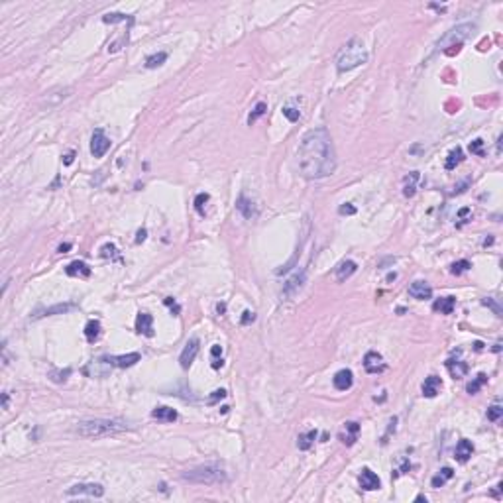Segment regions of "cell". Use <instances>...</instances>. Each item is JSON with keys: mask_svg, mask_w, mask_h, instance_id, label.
Listing matches in <instances>:
<instances>
[{"mask_svg": "<svg viewBox=\"0 0 503 503\" xmlns=\"http://www.w3.org/2000/svg\"><path fill=\"white\" fill-rule=\"evenodd\" d=\"M299 171L305 179H322L334 173L336 154L326 128L309 130L297 150Z\"/></svg>", "mask_w": 503, "mask_h": 503, "instance_id": "6da1fadb", "label": "cell"}, {"mask_svg": "<svg viewBox=\"0 0 503 503\" xmlns=\"http://www.w3.org/2000/svg\"><path fill=\"white\" fill-rule=\"evenodd\" d=\"M124 431H130V427L122 419H89V421L77 423L75 427V433H79L85 438H100V436H110Z\"/></svg>", "mask_w": 503, "mask_h": 503, "instance_id": "7a4b0ae2", "label": "cell"}, {"mask_svg": "<svg viewBox=\"0 0 503 503\" xmlns=\"http://www.w3.org/2000/svg\"><path fill=\"white\" fill-rule=\"evenodd\" d=\"M181 478L189 483H199V485H220L228 481V472L220 464H201L191 470H185Z\"/></svg>", "mask_w": 503, "mask_h": 503, "instance_id": "3957f363", "label": "cell"}, {"mask_svg": "<svg viewBox=\"0 0 503 503\" xmlns=\"http://www.w3.org/2000/svg\"><path fill=\"white\" fill-rule=\"evenodd\" d=\"M367 61V51L364 47V42L358 38H352L336 55V69L338 73L352 71Z\"/></svg>", "mask_w": 503, "mask_h": 503, "instance_id": "277c9868", "label": "cell"}, {"mask_svg": "<svg viewBox=\"0 0 503 503\" xmlns=\"http://www.w3.org/2000/svg\"><path fill=\"white\" fill-rule=\"evenodd\" d=\"M474 24H460L456 28H452L450 32L444 34V38L436 44L438 49H446V47H458L466 38H470V34L474 32Z\"/></svg>", "mask_w": 503, "mask_h": 503, "instance_id": "5b68a950", "label": "cell"}, {"mask_svg": "<svg viewBox=\"0 0 503 503\" xmlns=\"http://www.w3.org/2000/svg\"><path fill=\"white\" fill-rule=\"evenodd\" d=\"M108 150H110V140L106 138L102 128H96L92 132V138H91V154L94 158H102Z\"/></svg>", "mask_w": 503, "mask_h": 503, "instance_id": "8992f818", "label": "cell"}, {"mask_svg": "<svg viewBox=\"0 0 503 503\" xmlns=\"http://www.w3.org/2000/svg\"><path fill=\"white\" fill-rule=\"evenodd\" d=\"M67 495H87V497H102L104 487L100 483H75L67 489Z\"/></svg>", "mask_w": 503, "mask_h": 503, "instance_id": "52a82bcc", "label": "cell"}, {"mask_svg": "<svg viewBox=\"0 0 503 503\" xmlns=\"http://www.w3.org/2000/svg\"><path fill=\"white\" fill-rule=\"evenodd\" d=\"M199 346H201V342H199L197 336H193V338L185 344V348H183V352H181V356H179V362H181V367H183V369H189V367H191L195 356L199 354Z\"/></svg>", "mask_w": 503, "mask_h": 503, "instance_id": "ba28073f", "label": "cell"}, {"mask_svg": "<svg viewBox=\"0 0 503 503\" xmlns=\"http://www.w3.org/2000/svg\"><path fill=\"white\" fill-rule=\"evenodd\" d=\"M364 369L367 373H382L386 369V362H384V356L377 354V352H367L364 356Z\"/></svg>", "mask_w": 503, "mask_h": 503, "instance_id": "9c48e42d", "label": "cell"}, {"mask_svg": "<svg viewBox=\"0 0 503 503\" xmlns=\"http://www.w3.org/2000/svg\"><path fill=\"white\" fill-rule=\"evenodd\" d=\"M108 366H116V367H132L134 364H138L142 360L140 352H130V354H122V356H108L104 358Z\"/></svg>", "mask_w": 503, "mask_h": 503, "instance_id": "30bf717a", "label": "cell"}, {"mask_svg": "<svg viewBox=\"0 0 503 503\" xmlns=\"http://www.w3.org/2000/svg\"><path fill=\"white\" fill-rule=\"evenodd\" d=\"M305 279H307V272H305V270H301V272H297L295 275H291V277L285 281V285H283V295H285V297L295 295V293L303 287Z\"/></svg>", "mask_w": 503, "mask_h": 503, "instance_id": "8fae6325", "label": "cell"}, {"mask_svg": "<svg viewBox=\"0 0 503 503\" xmlns=\"http://www.w3.org/2000/svg\"><path fill=\"white\" fill-rule=\"evenodd\" d=\"M356 270H358V264L354 262V260H344V262H340L336 268H334V277H336V281H346L348 277H352L354 274H356Z\"/></svg>", "mask_w": 503, "mask_h": 503, "instance_id": "7c38bea8", "label": "cell"}, {"mask_svg": "<svg viewBox=\"0 0 503 503\" xmlns=\"http://www.w3.org/2000/svg\"><path fill=\"white\" fill-rule=\"evenodd\" d=\"M409 295L417 301H425V299L433 297V287L427 281H413L409 285Z\"/></svg>", "mask_w": 503, "mask_h": 503, "instance_id": "4fadbf2b", "label": "cell"}, {"mask_svg": "<svg viewBox=\"0 0 503 503\" xmlns=\"http://www.w3.org/2000/svg\"><path fill=\"white\" fill-rule=\"evenodd\" d=\"M332 384H334V388L338 391H348L352 388V384H354V373L350 369H340V371L334 373Z\"/></svg>", "mask_w": 503, "mask_h": 503, "instance_id": "5bb4252c", "label": "cell"}, {"mask_svg": "<svg viewBox=\"0 0 503 503\" xmlns=\"http://www.w3.org/2000/svg\"><path fill=\"white\" fill-rule=\"evenodd\" d=\"M382 481L377 478V474H373L369 468H364L360 474V487L366 491H373V489H380Z\"/></svg>", "mask_w": 503, "mask_h": 503, "instance_id": "9a60e30c", "label": "cell"}, {"mask_svg": "<svg viewBox=\"0 0 503 503\" xmlns=\"http://www.w3.org/2000/svg\"><path fill=\"white\" fill-rule=\"evenodd\" d=\"M358 434H360V425L356 421H348V423H344V431L340 433V440H342V444L352 446L358 440Z\"/></svg>", "mask_w": 503, "mask_h": 503, "instance_id": "2e32d148", "label": "cell"}, {"mask_svg": "<svg viewBox=\"0 0 503 503\" xmlns=\"http://www.w3.org/2000/svg\"><path fill=\"white\" fill-rule=\"evenodd\" d=\"M236 208L242 212V216L244 218H248V220H254L256 216H258V208H256V205L252 203L248 197H244V195H240L238 197V201H236Z\"/></svg>", "mask_w": 503, "mask_h": 503, "instance_id": "e0dca14e", "label": "cell"}, {"mask_svg": "<svg viewBox=\"0 0 503 503\" xmlns=\"http://www.w3.org/2000/svg\"><path fill=\"white\" fill-rule=\"evenodd\" d=\"M136 330L144 336H154V319L150 313H140L136 319Z\"/></svg>", "mask_w": 503, "mask_h": 503, "instance_id": "ac0fdd59", "label": "cell"}, {"mask_svg": "<svg viewBox=\"0 0 503 503\" xmlns=\"http://www.w3.org/2000/svg\"><path fill=\"white\" fill-rule=\"evenodd\" d=\"M472 454H474V444L468 440V438H462L458 444H456V450H454V458L458 460V462H468L470 458H472Z\"/></svg>", "mask_w": 503, "mask_h": 503, "instance_id": "d6986e66", "label": "cell"}, {"mask_svg": "<svg viewBox=\"0 0 503 503\" xmlns=\"http://www.w3.org/2000/svg\"><path fill=\"white\" fill-rule=\"evenodd\" d=\"M442 388V380L438 375H429L427 380L423 382V395L425 397H436L438 391Z\"/></svg>", "mask_w": 503, "mask_h": 503, "instance_id": "ffe728a7", "label": "cell"}, {"mask_svg": "<svg viewBox=\"0 0 503 503\" xmlns=\"http://www.w3.org/2000/svg\"><path fill=\"white\" fill-rule=\"evenodd\" d=\"M446 369L450 371V375L454 377V380H462V377L468 373V364L462 362V360L450 358V360H446Z\"/></svg>", "mask_w": 503, "mask_h": 503, "instance_id": "44dd1931", "label": "cell"}, {"mask_svg": "<svg viewBox=\"0 0 503 503\" xmlns=\"http://www.w3.org/2000/svg\"><path fill=\"white\" fill-rule=\"evenodd\" d=\"M65 274L69 277H89L91 275V268L85 264V262H71L67 268H65Z\"/></svg>", "mask_w": 503, "mask_h": 503, "instance_id": "7402d4cb", "label": "cell"}, {"mask_svg": "<svg viewBox=\"0 0 503 503\" xmlns=\"http://www.w3.org/2000/svg\"><path fill=\"white\" fill-rule=\"evenodd\" d=\"M75 305L73 303H59V305H53V307H47V309H42L36 313L34 319H40V317H51V315H63V313H69L73 311Z\"/></svg>", "mask_w": 503, "mask_h": 503, "instance_id": "603a6c76", "label": "cell"}, {"mask_svg": "<svg viewBox=\"0 0 503 503\" xmlns=\"http://www.w3.org/2000/svg\"><path fill=\"white\" fill-rule=\"evenodd\" d=\"M419 179H421L419 171H411V173H409V175L405 177V181H403V195H405L407 199L415 197V193H417V183H419Z\"/></svg>", "mask_w": 503, "mask_h": 503, "instance_id": "cb8c5ba5", "label": "cell"}, {"mask_svg": "<svg viewBox=\"0 0 503 503\" xmlns=\"http://www.w3.org/2000/svg\"><path fill=\"white\" fill-rule=\"evenodd\" d=\"M456 307V299L454 297H442V299H436L433 303V311L434 313H440V315H450Z\"/></svg>", "mask_w": 503, "mask_h": 503, "instance_id": "d4e9b609", "label": "cell"}, {"mask_svg": "<svg viewBox=\"0 0 503 503\" xmlns=\"http://www.w3.org/2000/svg\"><path fill=\"white\" fill-rule=\"evenodd\" d=\"M152 417L161 423H173V421H177V411L171 407H156L152 411Z\"/></svg>", "mask_w": 503, "mask_h": 503, "instance_id": "484cf974", "label": "cell"}, {"mask_svg": "<svg viewBox=\"0 0 503 503\" xmlns=\"http://www.w3.org/2000/svg\"><path fill=\"white\" fill-rule=\"evenodd\" d=\"M462 160H464V152H462V148H454V150L448 154L444 167H446L448 171H452V169H456V165H460V163H462Z\"/></svg>", "mask_w": 503, "mask_h": 503, "instance_id": "4316f807", "label": "cell"}, {"mask_svg": "<svg viewBox=\"0 0 503 503\" xmlns=\"http://www.w3.org/2000/svg\"><path fill=\"white\" fill-rule=\"evenodd\" d=\"M317 436H319V433H317V431H307V433L299 434V438H297V446H299V450H309V448L313 446V442L317 440Z\"/></svg>", "mask_w": 503, "mask_h": 503, "instance_id": "83f0119b", "label": "cell"}, {"mask_svg": "<svg viewBox=\"0 0 503 503\" xmlns=\"http://www.w3.org/2000/svg\"><path fill=\"white\" fill-rule=\"evenodd\" d=\"M452 476H454V470L446 466V468H442V470H440V472L431 480V483H433V487H442L448 480H452Z\"/></svg>", "mask_w": 503, "mask_h": 503, "instance_id": "f1b7e54d", "label": "cell"}, {"mask_svg": "<svg viewBox=\"0 0 503 503\" xmlns=\"http://www.w3.org/2000/svg\"><path fill=\"white\" fill-rule=\"evenodd\" d=\"M485 384H487V375H485V373H478V375L474 377V380L466 386V391H468L470 395H476V393H478Z\"/></svg>", "mask_w": 503, "mask_h": 503, "instance_id": "f546056e", "label": "cell"}, {"mask_svg": "<svg viewBox=\"0 0 503 503\" xmlns=\"http://www.w3.org/2000/svg\"><path fill=\"white\" fill-rule=\"evenodd\" d=\"M85 336H87L89 342H94V340L100 336V322H98L96 319H91V320L87 322V326H85Z\"/></svg>", "mask_w": 503, "mask_h": 503, "instance_id": "4dcf8cb0", "label": "cell"}, {"mask_svg": "<svg viewBox=\"0 0 503 503\" xmlns=\"http://www.w3.org/2000/svg\"><path fill=\"white\" fill-rule=\"evenodd\" d=\"M165 59H167V53H165V51L154 53V55H150V57L146 59V67H148V69H156V67L163 65V63H165Z\"/></svg>", "mask_w": 503, "mask_h": 503, "instance_id": "1f68e13d", "label": "cell"}, {"mask_svg": "<svg viewBox=\"0 0 503 503\" xmlns=\"http://www.w3.org/2000/svg\"><path fill=\"white\" fill-rule=\"evenodd\" d=\"M71 375V367H65L63 371L61 369H51L49 371V377H51V382H55V384H63V382H67V377Z\"/></svg>", "mask_w": 503, "mask_h": 503, "instance_id": "d6a6232c", "label": "cell"}, {"mask_svg": "<svg viewBox=\"0 0 503 503\" xmlns=\"http://www.w3.org/2000/svg\"><path fill=\"white\" fill-rule=\"evenodd\" d=\"M266 112H268V104H266V102H258V104H256V108L252 110V114L248 116V124L252 126V124H254L260 116H264Z\"/></svg>", "mask_w": 503, "mask_h": 503, "instance_id": "836d02e7", "label": "cell"}, {"mask_svg": "<svg viewBox=\"0 0 503 503\" xmlns=\"http://www.w3.org/2000/svg\"><path fill=\"white\" fill-rule=\"evenodd\" d=\"M501 415H503V407L499 403H493L491 407H487V421L495 423V421L501 419Z\"/></svg>", "mask_w": 503, "mask_h": 503, "instance_id": "e575fe53", "label": "cell"}, {"mask_svg": "<svg viewBox=\"0 0 503 503\" xmlns=\"http://www.w3.org/2000/svg\"><path fill=\"white\" fill-rule=\"evenodd\" d=\"M206 203H208V193H199L195 197V208H197V212L201 216H205V205Z\"/></svg>", "mask_w": 503, "mask_h": 503, "instance_id": "d590c367", "label": "cell"}, {"mask_svg": "<svg viewBox=\"0 0 503 503\" xmlns=\"http://www.w3.org/2000/svg\"><path fill=\"white\" fill-rule=\"evenodd\" d=\"M124 20H130V22H132V18H130V16L120 14V12H114V14H106V16H102V22H104V24H116V22H124Z\"/></svg>", "mask_w": 503, "mask_h": 503, "instance_id": "8d00e7d4", "label": "cell"}, {"mask_svg": "<svg viewBox=\"0 0 503 503\" xmlns=\"http://www.w3.org/2000/svg\"><path fill=\"white\" fill-rule=\"evenodd\" d=\"M472 268V264L468 262V260H460V262H456V264H452V268H450V272L454 274V275H460V274H464V272H468Z\"/></svg>", "mask_w": 503, "mask_h": 503, "instance_id": "74e56055", "label": "cell"}, {"mask_svg": "<svg viewBox=\"0 0 503 503\" xmlns=\"http://www.w3.org/2000/svg\"><path fill=\"white\" fill-rule=\"evenodd\" d=\"M116 252H118V250H116L114 244H104V246L100 248V256H102V258H116V260H120V258L116 256Z\"/></svg>", "mask_w": 503, "mask_h": 503, "instance_id": "f35d334b", "label": "cell"}, {"mask_svg": "<svg viewBox=\"0 0 503 503\" xmlns=\"http://www.w3.org/2000/svg\"><path fill=\"white\" fill-rule=\"evenodd\" d=\"M283 116H285L289 122H297L299 116H301V110L295 108V106H285V108H283Z\"/></svg>", "mask_w": 503, "mask_h": 503, "instance_id": "ab89813d", "label": "cell"}, {"mask_svg": "<svg viewBox=\"0 0 503 503\" xmlns=\"http://www.w3.org/2000/svg\"><path fill=\"white\" fill-rule=\"evenodd\" d=\"M481 303H483L485 307H489V309L495 313V317H503V315H501V313H503V311H501V307H499V305H497V303H495L491 297H485V299H481Z\"/></svg>", "mask_w": 503, "mask_h": 503, "instance_id": "60d3db41", "label": "cell"}, {"mask_svg": "<svg viewBox=\"0 0 503 503\" xmlns=\"http://www.w3.org/2000/svg\"><path fill=\"white\" fill-rule=\"evenodd\" d=\"M470 152L472 154H476V156H483V140H474V142H470Z\"/></svg>", "mask_w": 503, "mask_h": 503, "instance_id": "b9f144b4", "label": "cell"}, {"mask_svg": "<svg viewBox=\"0 0 503 503\" xmlns=\"http://www.w3.org/2000/svg\"><path fill=\"white\" fill-rule=\"evenodd\" d=\"M340 214H356V206H352L350 203H344L340 208H338Z\"/></svg>", "mask_w": 503, "mask_h": 503, "instance_id": "7bdbcfd3", "label": "cell"}, {"mask_svg": "<svg viewBox=\"0 0 503 503\" xmlns=\"http://www.w3.org/2000/svg\"><path fill=\"white\" fill-rule=\"evenodd\" d=\"M224 397H226V391H224V389H216V391H212L208 403H216L218 399H224Z\"/></svg>", "mask_w": 503, "mask_h": 503, "instance_id": "ee69618b", "label": "cell"}, {"mask_svg": "<svg viewBox=\"0 0 503 503\" xmlns=\"http://www.w3.org/2000/svg\"><path fill=\"white\" fill-rule=\"evenodd\" d=\"M256 320V315L252 313V311H244V317H242V324H250V322H254Z\"/></svg>", "mask_w": 503, "mask_h": 503, "instance_id": "f6af8a7d", "label": "cell"}, {"mask_svg": "<svg viewBox=\"0 0 503 503\" xmlns=\"http://www.w3.org/2000/svg\"><path fill=\"white\" fill-rule=\"evenodd\" d=\"M163 303H165V305H167V307H169V309H171V311H173L175 315H179V311H181V309H179V305H177V303H175V301H173L171 297H167V299H165Z\"/></svg>", "mask_w": 503, "mask_h": 503, "instance_id": "bcb514c9", "label": "cell"}, {"mask_svg": "<svg viewBox=\"0 0 503 503\" xmlns=\"http://www.w3.org/2000/svg\"><path fill=\"white\" fill-rule=\"evenodd\" d=\"M210 354H212V358H218V356H222V348H220L218 344H214V346L210 348Z\"/></svg>", "mask_w": 503, "mask_h": 503, "instance_id": "7dc6e473", "label": "cell"}, {"mask_svg": "<svg viewBox=\"0 0 503 503\" xmlns=\"http://www.w3.org/2000/svg\"><path fill=\"white\" fill-rule=\"evenodd\" d=\"M73 158H75V154H73V152H69V154H67V156H65V160H63V163H65V165H71V163H73Z\"/></svg>", "mask_w": 503, "mask_h": 503, "instance_id": "c3c4849f", "label": "cell"}, {"mask_svg": "<svg viewBox=\"0 0 503 503\" xmlns=\"http://www.w3.org/2000/svg\"><path fill=\"white\" fill-rule=\"evenodd\" d=\"M69 250H71V244H61L57 248V252H61V254H65V252H69Z\"/></svg>", "mask_w": 503, "mask_h": 503, "instance_id": "681fc988", "label": "cell"}, {"mask_svg": "<svg viewBox=\"0 0 503 503\" xmlns=\"http://www.w3.org/2000/svg\"><path fill=\"white\" fill-rule=\"evenodd\" d=\"M146 234H148L146 230H140V232H138V238H136V242H138V244H140V242H144V240H146Z\"/></svg>", "mask_w": 503, "mask_h": 503, "instance_id": "f907efd6", "label": "cell"}, {"mask_svg": "<svg viewBox=\"0 0 503 503\" xmlns=\"http://www.w3.org/2000/svg\"><path fill=\"white\" fill-rule=\"evenodd\" d=\"M2 407L8 409V393H2Z\"/></svg>", "mask_w": 503, "mask_h": 503, "instance_id": "816d5d0a", "label": "cell"}, {"mask_svg": "<svg viewBox=\"0 0 503 503\" xmlns=\"http://www.w3.org/2000/svg\"><path fill=\"white\" fill-rule=\"evenodd\" d=\"M216 309H218V313H224V311H226V305H224V303H222V305H218V307H216Z\"/></svg>", "mask_w": 503, "mask_h": 503, "instance_id": "f5cc1de1", "label": "cell"}, {"mask_svg": "<svg viewBox=\"0 0 503 503\" xmlns=\"http://www.w3.org/2000/svg\"><path fill=\"white\" fill-rule=\"evenodd\" d=\"M417 501H425L427 503V497L425 495H417Z\"/></svg>", "mask_w": 503, "mask_h": 503, "instance_id": "db71d44e", "label": "cell"}]
</instances>
